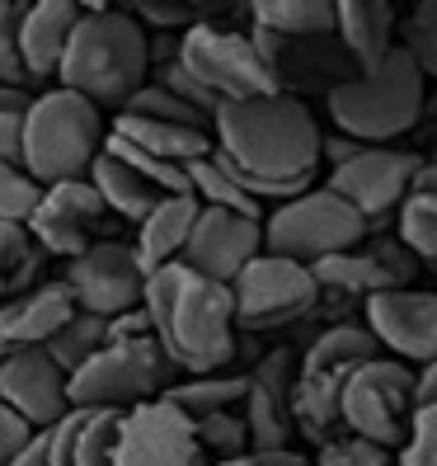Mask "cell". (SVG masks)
<instances>
[{"label":"cell","mask_w":437,"mask_h":466,"mask_svg":"<svg viewBox=\"0 0 437 466\" xmlns=\"http://www.w3.org/2000/svg\"><path fill=\"white\" fill-rule=\"evenodd\" d=\"M207 466H259L254 457H240V461H207Z\"/></svg>","instance_id":"obj_54"},{"label":"cell","mask_w":437,"mask_h":466,"mask_svg":"<svg viewBox=\"0 0 437 466\" xmlns=\"http://www.w3.org/2000/svg\"><path fill=\"white\" fill-rule=\"evenodd\" d=\"M136 15V24L142 29H155V34H174V38H184L188 29H198V24H212V5H184V0H142V5L132 10Z\"/></svg>","instance_id":"obj_40"},{"label":"cell","mask_w":437,"mask_h":466,"mask_svg":"<svg viewBox=\"0 0 437 466\" xmlns=\"http://www.w3.org/2000/svg\"><path fill=\"white\" fill-rule=\"evenodd\" d=\"M142 307L155 325V339L179 363L184 377H216L231 372L240 339H235V297L231 288L203 279V273L170 264L146 279Z\"/></svg>","instance_id":"obj_1"},{"label":"cell","mask_w":437,"mask_h":466,"mask_svg":"<svg viewBox=\"0 0 437 466\" xmlns=\"http://www.w3.org/2000/svg\"><path fill=\"white\" fill-rule=\"evenodd\" d=\"M108 217H114V212L104 208L99 188H94L90 179L57 184V188H43L38 212L29 217V236L38 240L43 255H62V259L71 264L75 255H85L90 245L114 240V236L104 231Z\"/></svg>","instance_id":"obj_14"},{"label":"cell","mask_w":437,"mask_h":466,"mask_svg":"<svg viewBox=\"0 0 437 466\" xmlns=\"http://www.w3.org/2000/svg\"><path fill=\"white\" fill-rule=\"evenodd\" d=\"M10 466H52V443H47V433H38V438H34V448L24 452L19 461H10Z\"/></svg>","instance_id":"obj_51"},{"label":"cell","mask_w":437,"mask_h":466,"mask_svg":"<svg viewBox=\"0 0 437 466\" xmlns=\"http://www.w3.org/2000/svg\"><path fill=\"white\" fill-rule=\"evenodd\" d=\"M414 410H419V377L400 359H372L343 387V429L376 448H395L400 438H409Z\"/></svg>","instance_id":"obj_8"},{"label":"cell","mask_w":437,"mask_h":466,"mask_svg":"<svg viewBox=\"0 0 437 466\" xmlns=\"http://www.w3.org/2000/svg\"><path fill=\"white\" fill-rule=\"evenodd\" d=\"M90 184L99 188L104 208L114 212V217H123V222H132V227H142L146 217H151L160 203L170 198L165 188H155L151 179H142V175H136L132 166H123V160H118L114 151H104V156L94 160Z\"/></svg>","instance_id":"obj_25"},{"label":"cell","mask_w":437,"mask_h":466,"mask_svg":"<svg viewBox=\"0 0 437 466\" xmlns=\"http://www.w3.org/2000/svg\"><path fill=\"white\" fill-rule=\"evenodd\" d=\"M114 466H203L194 420L170 400H151L123 415Z\"/></svg>","instance_id":"obj_15"},{"label":"cell","mask_w":437,"mask_h":466,"mask_svg":"<svg viewBox=\"0 0 437 466\" xmlns=\"http://www.w3.org/2000/svg\"><path fill=\"white\" fill-rule=\"evenodd\" d=\"M198 212H203V203L194 194H174V198L160 203L142 227H136L132 250H136V264H142L146 279L184 259L188 236H194V227H198Z\"/></svg>","instance_id":"obj_21"},{"label":"cell","mask_w":437,"mask_h":466,"mask_svg":"<svg viewBox=\"0 0 437 466\" xmlns=\"http://www.w3.org/2000/svg\"><path fill=\"white\" fill-rule=\"evenodd\" d=\"M250 19L278 38H320L339 29V0H254Z\"/></svg>","instance_id":"obj_27"},{"label":"cell","mask_w":437,"mask_h":466,"mask_svg":"<svg viewBox=\"0 0 437 466\" xmlns=\"http://www.w3.org/2000/svg\"><path fill=\"white\" fill-rule=\"evenodd\" d=\"M62 283L71 288L75 307L99 320H118L142 307V297H146V273L136 264L132 240H118V236L75 255L62 273Z\"/></svg>","instance_id":"obj_11"},{"label":"cell","mask_w":437,"mask_h":466,"mask_svg":"<svg viewBox=\"0 0 437 466\" xmlns=\"http://www.w3.org/2000/svg\"><path fill=\"white\" fill-rule=\"evenodd\" d=\"M315 466H386V448H376V443H363V438H330V443L320 448Z\"/></svg>","instance_id":"obj_46"},{"label":"cell","mask_w":437,"mask_h":466,"mask_svg":"<svg viewBox=\"0 0 437 466\" xmlns=\"http://www.w3.org/2000/svg\"><path fill=\"white\" fill-rule=\"evenodd\" d=\"M414 194L437 198V160H423V166H419V175H414Z\"/></svg>","instance_id":"obj_52"},{"label":"cell","mask_w":437,"mask_h":466,"mask_svg":"<svg viewBox=\"0 0 437 466\" xmlns=\"http://www.w3.org/2000/svg\"><path fill=\"white\" fill-rule=\"evenodd\" d=\"M216 151L235 170L273 179V184H311L320 170V142L324 132L315 114L292 99V95H263V99H240L222 104L212 123Z\"/></svg>","instance_id":"obj_2"},{"label":"cell","mask_w":437,"mask_h":466,"mask_svg":"<svg viewBox=\"0 0 437 466\" xmlns=\"http://www.w3.org/2000/svg\"><path fill=\"white\" fill-rule=\"evenodd\" d=\"M0 405L47 433L71 415V377L52 363L47 349H15L0 363Z\"/></svg>","instance_id":"obj_16"},{"label":"cell","mask_w":437,"mask_h":466,"mask_svg":"<svg viewBox=\"0 0 437 466\" xmlns=\"http://www.w3.org/2000/svg\"><path fill=\"white\" fill-rule=\"evenodd\" d=\"M235 297V320L250 330H268V325H287L306 316L320 301V283L306 264L283 259V255H259L250 268L231 283Z\"/></svg>","instance_id":"obj_12"},{"label":"cell","mask_w":437,"mask_h":466,"mask_svg":"<svg viewBox=\"0 0 437 466\" xmlns=\"http://www.w3.org/2000/svg\"><path fill=\"white\" fill-rule=\"evenodd\" d=\"M400 466H437V405H419L409 424Z\"/></svg>","instance_id":"obj_45"},{"label":"cell","mask_w":437,"mask_h":466,"mask_svg":"<svg viewBox=\"0 0 437 466\" xmlns=\"http://www.w3.org/2000/svg\"><path fill=\"white\" fill-rule=\"evenodd\" d=\"M367 330L376 335L381 349H391L395 359L409 363H437V292L419 288H395L381 292L363 307Z\"/></svg>","instance_id":"obj_18"},{"label":"cell","mask_w":437,"mask_h":466,"mask_svg":"<svg viewBox=\"0 0 437 466\" xmlns=\"http://www.w3.org/2000/svg\"><path fill=\"white\" fill-rule=\"evenodd\" d=\"M38 198H43V188L29 179V170L0 160V222L29 227V217L38 212Z\"/></svg>","instance_id":"obj_41"},{"label":"cell","mask_w":437,"mask_h":466,"mask_svg":"<svg viewBox=\"0 0 437 466\" xmlns=\"http://www.w3.org/2000/svg\"><path fill=\"white\" fill-rule=\"evenodd\" d=\"M423 166V156L395 151V147H363L348 166L330 170L324 188L339 194L353 212H363V222H381V217H400L404 198L414 194V175Z\"/></svg>","instance_id":"obj_13"},{"label":"cell","mask_w":437,"mask_h":466,"mask_svg":"<svg viewBox=\"0 0 437 466\" xmlns=\"http://www.w3.org/2000/svg\"><path fill=\"white\" fill-rule=\"evenodd\" d=\"M315 283H320V292H339V297H363V307L372 297H381V292H395V283L381 273V264L363 250H343V255H330V259H320L315 268Z\"/></svg>","instance_id":"obj_30"},{"label":"cell","mask_w":437,"mask_h":466,"mask_svg":"<svg viewBox=\"0 0 437 466\" xmlns=\"http://www.w3.org/2000/svg\"><path fill=\"white\" fill-rule=\"evenodd\" d=\"M0 363H5V349H0Z\"/></svg>","instance_id":"obj_55"},{"label":"cell","mask_w":437,"mask_h":466,"mask_svg":"<svg viewBox=\"0 0 437 466\" xmlns=\"http://www.w3.org/2000/svg\"><path fill=\"white\" fill-rule=\"evenodd\" d=\"M34 438H38V429L24 420V415H15L10 405H0V466H10V461H19L24 452L34 448Z\"/></svg>","instance_id":"obj_47"},{"label":"cell","mask_w":437,"mask_h":466,"mask_svg":"<svg viewBox=\"0 0 437 466\" xmlns=\"http://www.w3.org/2000/svg\"><path fill=\"white\" fill-rule=\"evenodd\" d=\"M372 359H381V344H376V335L367 330V320H363V325H358V320H339V325H330L324 335L311 339L302 368H363V363H372Z\"/></svg>","instance_id":"obj_32"},{"label":"cell","mask_w":437,"mask_h":466,"mask_svg":"<svg viewBox=\"0 0 437 466\" xmlns=\"http://www.w3.org/2000/svg\"><path fill=\"white\" fill-rule=\"evenodd\" d=\"M38 264H43V250L38 240L29 236V227L19 222H0V301H10L19 292L38 288Z\"/></svg>","instance_id":"obj_33"},{"label":"cell","mask_w":437,"mask_h":466,"mask_svg":"<svg viewBox=\"0 0 437 466\" xmlns=\"http://www.w3.org/2000/svg\"><path fill=\"white\" fill-rule=\"evenodd\" d=\"M188 179H194V198L203 208H222V212H235V217H250V222H268L263 203H254L250 194H244V184L235 179L231 160L222 151H212L207 160L188 166Z\"/></svg>","instance_id":"obj_31"},{"label":"cell","mask_w":437,"mask_h":466,"mask_svg":"<svg viewBox=\"0 0 437 466\" xmlns=\"http://www.w3.org/2000/svg\"><path fill=\"white\" fill-rule=\"evenodd\" d=\"M179 381V363L165 353L155 335L104 344L94 359L71 377V410H127L165 400V391Z\"/></svg>","instance_id":"obj_6"},{"label":"cell","mask_w":437,"mask_h":466,"mask_svg":"<svg viewBox=\"0 0 437 466\" xmlns=\"http://www.w3.org/2000/svg\"><path fill=\"white\" fill-rule=\"evenodd\" d=\"M118 114L123 118H142V123H170V127H203V132H212V123L198 114V108H188L165 86H155V80H146V86L118 108Z\"/></svg>","instance_id":"obj_35"},{"label":"cell","mask_w":437,"mask_h":466,"mask_svg":"<svg viewBox=\"0 0 437 466\" xmlns=\"http://www.w3.org/2000/svg\"><path fill=\"white\" fill-rule=\"evenodd\" d=\"M292 396L287 391H273L263 381L250 377V396H244V429H250V452H283L292 448Z\"/></svg>","instance_id":"obj_29"},{"label":"cell","mask_w":437,"mask_h":466,"mask_svg":"<svg viewBox=\"0 0 437 466\" xmlns=\"http://www.w3.org/2000/svg\"><path fill=\"white\" fill-rule=\"evenodd\" d=\"M395 29H400L395 5H386V0H339V29L334 34L363 76H372L400 47Z\"/></svg>","instance_id":"obj_23"},{"label":"cell","mask_w":437,"mask_h":466,"mask_svg":"<svg viewBox=\"0 0 437 466\" xmlns=\"http://www.w3.org/2000/svg\"><path fill=\"white\" fill-rule=\"evenodd\" d=\"M151 80H155V86H165L174 99H184L188 108H198V114H203L207 123H216V114H222V104H226V99H216V95H212V90H207L203 80H198L194 71H188L184 62L155 66V76H151Z\"/></svg>","instance_id":"obj_43"},{"label":"cell","mask_w":437,"mask_h":466,"mask_svg":"<svg viewBox=\"0 0 437 466\" xmlns=\"http://www.w3.org/2000/svg\"><path fill=\"white\" fill-rule=\"evenodd\" d=\"M194 433H198L203 457H212V461H240V457H254V452H250V429H244V415H235V410H226V415L194 420Z\"/></svg>","instance_id":"obj_36"},{"label":"cell","mask_w":437,"mask_h":466,"mask_svg":"<svg viewBox=\"0 0 437 466\" xmlns=\"http://www.w3.org/2000/svg\"><path fill=\"white\" fill-rule=\"evenodd\" d=\"M400 240L423 264H437V198H423V194L404 198V208H400Z\"/></svg>","instance_id":"obj_38"},{"label":"cell","mask_w":437,"mask_h":466,"mask_svg":"<svg viewBox=\"0 0 437 466\" xmlns=\"http://www.w3.org/2000/svg\"><path fill=\"white\" fill-rule=\"evenodd\" d=\"M250 396V372H216V377H179L165 391L174 410H184L188 420H207V415H226V410L244 405Z\"/></svg>","instance_id":"obj_28"},{"label":"cell","mask_w":437,"mask_h":466,"mask_svg":"<svg viewBox=\"0 0 437 466\" xmlns=\"http://www.w3.org/2000/svg\"><path fill=\"white\" fill-rule=\"evenodd\" d=\"M419 405H437V363L419 372Z\"/></svg>","instance_id":"obj_53"},{"label":"cell","mask_w":437,"mask_h":466,"mask_svg":"<svg viewBox=\"0 0 437 466\" xmlns=\"http://www.w3.org/2000/svg\"><path fill=\"white\" fill-rule=\"evenodd\" d=\"M259 255H263V222H250V217H235V212H222V208H203L179 264L203 273L212 283L231 288Z\"/></svg>","instance_id":"obj_17"},{"label":"cell","mask_w":437,"mask_h":466,"mask_svg":"<svg viewBox=\"0 0 437 466\" xmlns=\"http://www.w3.org/2000/svg\"><path fill=\"white\" fill-rule=\"evenodd\" d=\"M363 240H367L363 212H353L339 194H330V188H306L302 198L273 208L268 222H263V250L296 259L306 268H315L330 255L358 250Z\"/></svg>","instance_id":"obj_7"},{"label":"cell","mask_w":437,"mask_h":466,"mask_svg":"<svg viewBox=\"0 0 437 466\" xmlns=\"http://www.w3.org/2000/svg\"><path fill=\"white\" fill-rule=\"evenodd\" d=\"M104 147H108V123L99 104L62 86L34 99L29 127H24V170L38 188L90 179Z\"/></svg>","instance_id":"obj_4"},{"label":"cell","mask_w":437,"mask_h":466,"mask_svg":"<svg viewBox=\"0 0 437 466\" xmlns=\"http://www.w3.org/2000/svg\"><path fill=\"white\" fill-rule=\"evenodd\" d=\"M75 297L71 288L57 283H38L29 292H19L10 301H0V349L15 353V349H47L52 335L75 316Z\"/></svg>","instance_id":"obj_19"},{"label":"cell","mask_w":437,"mask_h":466,"mask_svg":"<svg viewBox=\"0 0 437 466\" xmlns=\"http://www.w3.org/2000/svg\"><path fill=\"white\" fill-rule=\"evenodd\" d=\"M363 250L381 264V273H386V279L395 283V288H409L414 283V273H419V255L409 250V245L400 240V236H381V240H372V245H363Z\"/></svg>","instance_id":"obj_44"},{"label":"cell","mask_w":437,"mask_h":466,"mask_svg":"<svg viewBox=\"0 0 437 466\" xmlns=\"http://www.w3.org/2000/svg\"><path fill=\"white\" fill-rule=\"evenodd\" d=\"M118 429V410H71L57 429H47L52 466H114Z\"/></svg>","instance_id":"obj_22"},{"label":"cell","mask_w":437,"mask_h":466,"mask_svg":"<svg viewBox=\"0 0 437 466\" xmlns=\"http://www.w3.org/2000/svg\"><path fill=\"white\" fill-rule=\"evenodd\" d=\"M254 461H259V466H315L306 452H296V448H283V452H259Z\"/></svg>","instance_id":"obj_50"},{"label":"cell","mask_w":437,"mask_h":466,"mask_svg":"<svg viewBox=\"0 0 437 466\" xmlns=\"http://www.w3.org/2000/svg\"><path fill=\"white\" fill-rule=\"evenodd\" d=\"M250 38L254 47L263 52V62L273 71V86H278V95H292L302 99L306 95H324L330 99L334 90L353 86L363 71L358 62L348 57V47L339 43V34H320V38H278L268 29H254L250 24Z\"/></svg>","instance_id":"obj_10"},{"label":"cell","mask_w":437,"mask_h":466,"mask_svg":"<svg viewBox=\"0 0 437 466\" xmlns=\"http://www.w3.org/2000/svg\"><path fill=\"white\" fill-rule=\"evenodd\" d=\"M108 132L123 137V142H132L136 151L160 156V160H170V166H184V170L216 151L212 132H203V127H170V123H142V118H123L118 114Z\"/></svg>","instance_id":"obj_26"},{"label":"cell","mask_w":437,"mask_h":466,"mask_svg":"<svg viewBox=\"0 0 437 466\" xmlns=\"http://www.w3.org/2000/svg\"><path fill=\"white\" fill-rule=\"evenodd\" d=\"M108 344V320H99V316H85V311H75L57 335H52V344H47V353H52V363H57L66 377H75L80 368H85L94 353Z\"/></svg>","instance_id":"obj_34"},{"label":"cell","mask_w":437,"mask_h":466,"mask_svg":"<svg viewBox=\"0 0 437 466\" xmlns=\"http://www.w3.org/2000/svg\"><path fill=\"white\" fill-rule=\"evenodd\" d=\"M358 151H363V142H353V137H343V132H330V137L320 142V160H330V170L348 166Z\"/></svg>","instance_id":"obj_49"},{"label":"cell","mask_w":437,"mask_h":466,"mask_svg":"<svg viewBox=\"0 0 437 466\" xmlns=\"http://www.w3.org/2000/svg\"><path fill=\"white\" fill-rule=\"evenodd\" d=\"M34 99L38 95L19 86H0V160H10V166H24V127H29Z\"/></svg>","instance_id":"obj_39"},{"label":"cell","mask_w":437,"mask_h":466,"mask_svg":"<svg viewBox=\"0 0 437 466\" xmlns=\"http://www.w3.org/2000/svg\"><path fill=\"white\" fill-rule=\"evenodd\" d=\"M400 47L419 62L423 80H437V0L409 10V19L400 24Z\"/></svg>","instance_id":"obj_37"},{"label":"cell","mask_w":437,"mask_h":466,"mask_svg":"<svg viewBox=\"0 0 437 466\" xmlns=\"http://www.w3.org/2000/svg\"><path fill=\"white\" fill-rule=\"evenodd\" d=\"M19 0H0V86H29V66H24V52H19V24H24Z\"/></svg>","instance_id":"obj_42"},{"label":"cell","mask_w":437,"mask_h":466,"mask_svg":"<svg viewBox=\"0 0 437 466\" xmlns=\"http://www.w3.org/2000/svg\"><path fill=\"white\" fill-rule=\"evenodd\" d=\"M151 335H155V325H151L146 307H136V311H127V316H118V320H108V344H127V339H151Z\"/></svg>","instance_id":"obj_48"},{"label":"cell","mask_w":437,"mask_h":466,"mask_svg":"<svg viewBox=\"0 0 437 466\" xmlns=\"http://www.w3.org/2000/svg\"><path fill=\"white\" fill-rule=\"evenodd\" d=\"M423 104H428V80L404 47H395L372 76H358L353 86L324 99L334 132L363 147H391L395 137H404L423 118Z\"/></svg>","instance_id":"obj_5"},{"label":"cell","mask_w":437,"mask_h":466,"mask_svg":"<svg viewBox=\"0 0 437 466\" xmlns=\"http://www.w3.org/2000/svg\"><path fill=\"white\" fill-rule=\"evenodd\" d=\"M179 62L226 104L278 95L273 71L263 62V52L254 47V38L240 29H226V24H198V29H188L184 47H179Z\"/></svg>","instance_id":"obj_9"},{"label":"cell","mask_w":437,"mask_h":466,"mask_svg":"<svg viewBox=\"0 0 437 466\" xmlns=\"http://www.w3.org/2000/svg\"><path fill=\"white\" fill-rule=\"evenodd\" d=\"M57 80L99 108H123L151 80V34L127 10L85 5Z\"/></svg>","instance_id":"obj_3"},{"label":"cell","mask_w":437,"mask_h":466,"mask_svg":"<svg viewBox=\"0 0 437 466\" xmlns=\"http://www.w3.org/2000/svg\"><path fill=\"white\" fill-rule=\"evenodd\" d=\"M80 19H85V5H75V0H34L24 10L19 52H24V66H29V80H47L62 71V57Z\"/></svg>","instance_id":"obj_20"},{"label":"cell","mask_w":437,"mask_h":466,"mask_svg":"<svg viewBox=\"0 0 437 466\" xmlns=\"http://www.w3.org/2000/svg\"><path fill=\"white\" fill-rule=\"evenodd\" d=\"M358 368H302L292 387V420L306 429L315 443H330V429L343 424V387Z\"/></svg>","instance_id":"obj_24"}]
</instances>
